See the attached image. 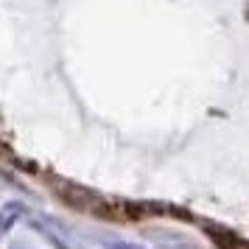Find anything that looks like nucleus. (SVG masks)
I'll return each instance as SVG.
<instances>
[{"label": "nucleus", "instance_id": "1", "mask_svg": "<svg viewBox=\"0 0 249 249\" xmlns=\"http://www.w3.org/2000/svg\"><path fill=\"white\" fill-rule=\"evenodd\" d=\"M0 157H6V148H3V146H0Z\"/></svg>", "mask_w": 249, "mask_h": 249}]
</instances>
